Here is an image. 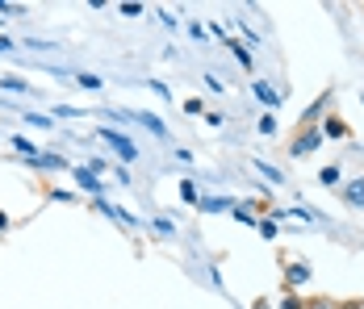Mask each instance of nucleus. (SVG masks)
Segmentation results:
<instances>
[{
    "mask_svg": "<svg viewBox=\"0 0 364 309\" xmlns=\"http://www.w3.org/2000/svg\"><path fill=\"white\" fill-rule=\"evenodd\" d=\"M26 121H30V126H38V130H50V126H55V121H50V117H42V113H30Z\"/></svg>",
    "mask_w": 364,
    "mask_h": 309,
    "instance_id": "nucleus-17",
    "label": "nucleus"
},
{
    "mask_svg": "<svg viewBox=\"0 0 364 309\" xmlns=\"http://www.w3.org/2000/svg\"><path fill=\"white\" fill-rule=\"evenodd\" d=\"M75 180H80V188H84V193H92V197H101V188H105V184H101V175L88 172V168H75Z\"/></svg>",
    "mask_w": 364,
    "mask_h": 309,
    "instance_id": "nucleus-4",
    "label": "nucleus"
},
{
    "mask_svg": "<svg viewBox=\"0 0 364 309\" xmlns=\"http://www.w3.org/2000/svg\"><path fill=\"white\" fill-rule=\"evenodd\" d=\"M0 13H21V4H13V0H0Z\"/></svg>",
    "mask_w": 364,
    "mask_h": 309,
    "instance_id": "nucleus-21",
    "label": "nucleus"
},
{
    "mask_svg": "<svg viewBox=\"0 0 364 309\" xmlns=\"http://www.w3.org/2000/svg\"><path fill=\"white\" fill-rule=\"evenodd\" d=\"M323 134H331V138H343V134H348V126H343V121H335V117H331V121H327V130H323Z\"/></svg>",
    "mask_w": 364,
    "mask_h": 309,
    "instance_id": "nucleus-15",
    "label": "nucleus"
},
{
    "mask_svg": "<svg viewBox=\"0 0 364 309\" xmlns=\"http://www.w3.org/2000/svg\"><path fill=\"white\" fill-rule=\"evenodd\" d=\"M318 180H323V184H331V188H335V184H339V168H323V172H318Z\"/></svg>",
    "mask_w": 364,
    "mask_h": 309,
    "instance_id": "nucleus-16",
    "label": "nucleus"
},
{
    "mask_svg": "<svg viewBox=\"0 0 364 309\" xmlns=\"http://www.w3.org/2000/svg\"><path fill=\"white\" fill-rule=\"evenodd\" d=\"M9 50H13V42H9V38H0V55H9Z\"/></svg>",
    "mask_w": 364,
    "mask_h": 309,
    "instance_id": "nucleus-23",
    "label": "nucleus"
},
{
    "mask_svg": "<svg viewBox=\"0 0 364 309\" xmlns=\"http://www.w3.org/2000/svg\"><path fill=\"white\" fill-rule=\"evenodd\" d=\"M356 309H364V301H360V305H356Z\"/></svg>",
    "mask_w": 364,
    "mask_h": 309,
    "instance_id": "nucleus-25",
    "label": "nucleus"
},
{
    "mask_svg": "<svg viewBox=\"0 0 364 309\" xmlns=\"http://www.w3.org/2000/svg\"><path fill=\"white\" fill-rule=\"evenodd\" d=\"M255 168H259V172L268 175V180H272V184H281V172H277V168H268V163H255Z\"/></svg>",
    "mask_w": 364,
    "mask_h": 309,
    "instance_id": "nucleus-20",
    "label": "nucleus"
},
{
    "mask_svg": "<svg viewBox=\"0 0 364 309\" xmlns=\"http://www.w3.org/2000/svg\"><path fill=\"white\" fill-rule=\"evenodd\" d=\"M75 84H80V88H88V92H101V88H105V80H101V75H88V71H84V75H75Z\"/></svg>",
    "mask_w": 364,
    "mask_h": 309,
    "instance_id": "nucleus-8",
    "label": "nucleus"
},
{
    "mask_svg": "<svg viewBox=\"0 0 364 309\" xmlns=\"http://www.w3.org/2000/svg\"><path fill=\"white\" fill-rule=\"evenodd\" d=\"M255 97L268 104V109H277V104H281V92H277V88H268V84H255Z\"/></svg>",
    "mask_w": 364,
    "mask_h": 309,
    "instance_id": "nucleus-6",
    "label": "nucleus"
},
{
    "mask_svg": "<svg viewBox=\"0 0 364 309\" xmlns=\"http://www.w3.org/2000/svg\"><path fill=\"white\" fill-rule=\"evenodd\" d=\"M318 142H323V134H318V130H306V134H297V142H293V155L301 159V155L318 151Z\"/></svg>",
    "mask_w": 364,
    "mask_h": 309,
    "instance_id": "nucleus-3",
    "label": "nucleus"
},
{
    "mask_svg": "<svg viewBox=\"0 0 364 309\" xmlns=\"http://www.w3.org/2000/svg\"><path fill=\"white\" fill-rule=\"evenodd\" d=\"M101 142H109V146L122 155V159H126V163H130V159H139V146H134L126 134H117L113 126H101Z\"/></svg>",
    "mask_w": 364,
    "mask_h": 309,
    "instance_id": "nucleus-1",
    "label": "nucleus"
},
{
    "mask_svg": "<svg viewBox=\"0 0 364 309\" xmlns=\"http://www.w3.org/2000/svg\"><path fill=\"white\" fill-rule=\"evenodd\" d=\"M226 46H230V50H235V59H239V63H243V67H252V50H247V46H243V42H235V38H226Z\"/></svg>",
    "mask_w": 364,
    "mask_h": 309,
    "instance_id": "nucleus-7",
    "label": "nucleus"
},
{
    "mask_svg": "<svg viewBox=\"0 0 364 309\" xmlns=\"http://www.w3.org/2000/svg\"><path fill=\"white\" fill-rule=\"evenodd\" d=\"M13 146H17V151H21V159H34L38 151H42V146H34V142H30V138H13Z\"/></svg>",
    "mask_w": 364,
    "mask_h": 309,
    "instance_id": "nucleus-11",
    "label": "nucleus"
},
{
    "mask_svg": "<svg viewBox=\"0 0 364 309\" xmlns=\"http://www.w3.org/2000/svg\"><path fill=\"white\" fill-rule=\"evenodd\" d=\"M259 134H277V117H259Z\"/></svg>",
    "mask_w": 364,
    "mask_h": 309,
    "instance_id": "nucleus-19",
    "label": "nucleus"
},
{
    "mask_svg": "<svg viewBox=\"0 0 364 309\" xmlns=\"http://www.w3.org/2000/svg\"><path fill=\"white\" fill-rule=\"evenodd\" d=\"M201 209H210V213H218V209H230V201H222V197H210V201H197Z\"/></svg>",
    "mask_w": 364,
    "mask_h": 309,
    "instance_id": "nucleus-13",
    "label": "nucleus"
},
{
    "mask_svg": "<svg viewBox=\"0 0 364 309\" xmlns=\"http://www.w3.org/2000/svg\"><path fill=\"white\" fill-rule=\"evenodd\" d=\"M181 197L188 205H197V188H193V180H181Z\"/></svg>",
    "mask_w": 364,
    "mask_h": 309,
    "instance_id": "nucleus-14",
    "label": "nucleus"
},
{
    "mask_svg": "<svg viewBox=\"0 0 364 309\" xmlns=\"http://www.w3.org/2000/svg\"><path fill=\"white\" fill-rule=\"evenodd\" d=\"M26 163H34V168H42V172H63V168H68L63 155H46V151H38L34 159H26Z\"/></svg>",
    "mask_w": 364,
    "mask_h": 309,
    "instance_id": "nucleus-2",
    "label": "nucleus"
},
{
    "mask_svg": "<svg viewBox=\"0 0 364 309\" xmlns=\"http://www.w3.org/2000/svg\"><path fill=\"white\" fill-rule=\"evenodd\" d=\"M306 309H339V305L327 301V297H314V301H306Z\"/></svg>",
    "mask_w": 364,
    "mask_h": 309,
    "instance_id": "nucleus-18",
    "label": "nucleus"
},
{
    "mask_svg": "<svg viewBox=\"0 0 364 309\" xmlns=\"http://www.w3.org/2000/svg\"><path fill=\"white\" fill-rule=\"evenodd\" d=\"M306 280H310V268H306V264L289 268V284H306Z\"/></svg>",
    "mask_w": 364,
    "mask_h": 309,
    "instance_id": "nucleus-12",
    "label": "nucleus"
},
{
    "mask_svg": "<svg viewBox=\"0 0 364 309\" xmlns=\"http://www.w3.org/2000/svg\"><path fill=\"white\" fill-rule=\"evenodd\" d=\"M281 309H306V305H301L297 297H285V301H281Z\"/></svg>",
    "mask_w": 364,
    "mask_h": 309,
    "instance_id": "nucleus-22",
    "label": "nucleus"
},
{
    "mask_svg": "<svg viewBox=\"0 0 364 309\" xmlns=\"http://www.w3.org/2000/svg\"><path fill=\"white\" fill-rule=\"evenodd\" d=\"M0 88H4V92H26L30 84H26L21 75H0Z\"/></svg>",
    "mask_w": 364,
    "mask_h": 309,
    "instance_id": "nucleus-9",
    "label": "nucleus"
},
{
    "mask_svg": "<svg viewBox=\"0 0 364 309\" xmlns=\"http://www.w3.org/2000/svg\"><path fill=\"white\" fill-rule=\"evenodd\" d=\"M4 230H9V213H0V234H4Z\"/></svg>",
    "mask_w": 364,
    "mask_h": 309,
    "instance_id": "nucleus-24",
    "label": "nucleus"
},
{
    "mask_svg": "<svg viewBox=\"0 0 364 309\" xmlns=\"http://www.w3.org/2000/svg\"><path fill=\"white\" fill-rule=\"evenodd\" d=\"M134 121H143V126L151 130V134H159V138H164V121H159V117H151V113H134Z\"/></svg>",
    "mask_w": 364,
    "mask_h": 309,
    "instance_id": "nucleus-10",
    "label": "nucleus"
},
{
    "mask_svg": "<svg viewBox=\"0 0 364 309\" xmlns=\"http://www.w3.org/2000/svg\"><path fill=\"white\" fill-rule=\"evenodd\" d=\"M343 197H348V205L364 209V180H352V184L343 188Z\"/></svg>",
    "mask_w": 364,
    "mask_h": 309,
    "instance_id": "nucleus-5",
    "label": "nucleus"
}]
</instances>
